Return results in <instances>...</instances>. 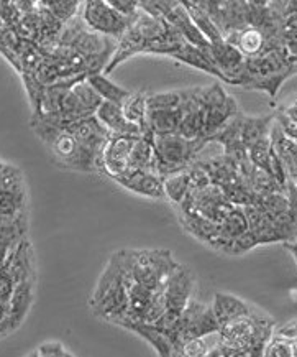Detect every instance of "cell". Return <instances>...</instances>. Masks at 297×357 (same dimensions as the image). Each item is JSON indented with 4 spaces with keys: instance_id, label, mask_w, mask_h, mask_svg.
I'll list each match as a JSON object with an SVG mask.
<instances>
[{
    "instance_id": "14",
    "label": "cell",
    "mask_w": 297,
    "mask_h": 357,
    "mask_svg": "<svg viewBox=\"0 0 297 357\" xmlns=\"http://www.w3.org/2000/svg\"><path fill=\"white\" fill-rule=\"evenodd\" d=\"M179 222L186 229L187 234L194 236L195 239L204 242L209 247H212L218 239L220 224L214 222L212 219L202 216L198 211H193V209H179Z\"/></svg>"
},
{
    "instance_id": "26",
    "label": "cell",
    "mask_w": 297,
    "mask_h": 357,
    "mask_svg": "<svg viewBox=\"0 0 297 357\" xmlns=\"http://www.w3.org/2000/svg\"><path fill=\"white\" fill-rule=\"evenodd\" d=\"M88 81L93 88L97 91V94L104 100H111V102L123 104L125 99L130 96V91L115 84V82L109 79L104 73H90L88 75Z\"/></svg>"
},
{
    "instance_id": "19",
    "label": "cell",
    "mask_w": 297,
    "mask_h": 357,
    "mask_svg": "<svg viewBox=\"0 0 297 357\" xmlns=\"http://www.w3.org/2000/svg\"><path fill=\"white\" fill-rule=\"evenodd\" d=\"M171 58L177 59L179 63H184V65L193 66V68H195V70L207 73V75L217 77V79L225 81V77H223L220 70H218V68L212 63V59H210L207 47L198 48V47H194V45H189L186 41V43L182 45L177 52L171 54Z\"/></svg>"
},
{
    "instance_id": "20",
    "label": "cell",
    "mask_w": 297,
    "mask_h": 357,
    "mask_svg": "<svg viewBox=\"0 0 297 357\" xmlns=\"http://www.w3.org/2000/svg\"><path fill=\"white\" fill-rule=\"evenodd\" d=\"M246 231H248V221H246L243 208H241V206H235L230 211V214L220 222L218 239L216 241V244L212 245V249L222 252V249L228 244V242L235 239V237L241 236Z\"/></svg>"
},
{
    "instance_id": "7",
    "label": "cell",
    "mask_w": 297,
    "mask_h": 357,
    "mask_svg": "<svg viewBox=\"0 0 297 357\" xmlns=\"http://www.w3.org/2000/svg\"><path fill=\"white\" fill-rule=\"evenodd\" d=\"M134 17V15H131ZM131 17L122 15L105 0H84L81 18L90 31L118 40L129 29Z\"/></svg>"
},
{
    "instance_id": "46",
    "label": "cell",
    "mask_w": 297,
    "mask_h": 357,
    "mask_svg": "<svg viewBox=\"0 0 297 357\" xmlns=\"http://www.w3.org/2000/svg\"><path fill=\"white\" fill-rule=\"evenodd\" d=\"M294 356H297V340L294 341Z\"/></svg>"
},
{
    "instance_id": "12",
    "label": "cell",
    "mask_w": 297,
    "mask_h": 357,
    "mask_svg": "<svg viewBox=\"0 0 297 357\" xmlns=\"http://www.w3.org/2000/svg\"><path fill=\"white\" fill-rule=\"evenodd\" d=\"M95 117L99 119L105 129L111 132V135H141L140 127L125 117L122 104L102 100V104L95 111Z\"/></svg>"
},
{
    "instance_id": "9",
    "label": "cell",
    "mask_w": 297,
    "mask_h": 357,
    "mask_svg": "<svg viewBox=\"0 0 297 357\" xmlns=\"http://www.w3.org/2000/svg\"><path fill=\"white\" fill-rule=\"evenodd\" d=\"M113 181H117L122 188H125L130 193L145 196V198L152 199H166L164 196V186H163V178L156 175L154 172L150 170H127L122 173L120 176L113 178Z\"/></svg>"
},
{
    "instance_id": "22",
    "label": "cell",
    "mask_w": 297,
    "mask_h": 357,
    "mask_svg": "<svg viewBox=\"0 0 297 357\" xmlns=\"http://www.w3.org/2000/svg\"><path fill=\"white\" fill-rule=\"evenodd\" d=\"M225 40L235 48H239L245 58L257 56L264 50V35L258 29H253L250 25L227 35Z\"/></svg>"
},
{
    "instance_id": "4",
    "label": "cell",
    "mask_w": 297,
    "mask_h": 357,
    "mask_svg": "<svg viewBox=\"0 0 297 357\" xmlns=\"http://www.w3.org/2000/svg\"><path fill=\"white\" fill-rule=\"evenodd\" d=\"M209 144L207 139H186L181 134L153 135L154 165L153 172L161 178L172 173L186 170L191 163L195 162L204 146Z\"/></svg>"
},
{
    "instance_id": "32",
    "label": "cell",
    "mask_w": 297,
    "mask_h": 357,
    "mask_svg": "<svg viewBox=\"0 0 297 357\" xmlns=\"http://www.w3.org/2000/svg\"><path fill=\"white\" fill-rule=\"evenodd\" d=\"M72 91H74V94L77 96V98H79L81 102L84 104V106L88 107L89 111L95 116V111H97L104 99L100 98V96L97 94V91H95L93 86L89 84L88 76L77 81L76 84L72 86Z\"/></svg>"
},
{
    "instance_id": "27",
    "label": "cell",
    "mask_w": 297,
    "mask_h": 357,
    "mask_svg": "<svg viewBox=\"0 0 297 357\" xmlns=\"http://www.w3.org/2000/svg\"><path fill=\"white\" fill-rule=\"evenodd\" d=\"M163 186H164V196H166V199L179 206L191 193L189 173H187V168L186 170L172 173V175L164 176Z\"/></svg>"
},
{
    "instance_id": "35",
    "label": "cell",
    "mask_w": 297,
    "mask_h": 357,
    "mask_svg": "<svg viewBox=\"0 0 297 357\" xmlns=\"http://www.w3.org/2000/svg\"><path fill=\"white\" fill-rule=\"evenodd\" d=\"M264 356H273V357H289L294 356V342L282 340V337L271 336V340L268 341L266 347H264Z\"/></svg>"
},
{
    "instance_id": "23",
    "label": "cell",
    "mask_w": 297,
    "mask_h": 357,
    "mask_svg": "<svg viewBox=\"0 0 297 357\" xmlns=\"http://www.w3.org/2000/svg\"><path fill=\"white\" fill-rule=\"evenodd\" d=\"M146 96L148 94L143 93V91L130 93L129 98L125 99V102L122 104V109L125 117L140 127L141 135L153 139V134L148 129V106H146Z\"/></svg>"
},
{
    "instance_id": "1",
    "label": "cell",
    "mask_w": 297,
    "mask_h": 357,
    "mask_svg": "<svg viewBox=\"0 0 297 357\" xmlns=\"http://www.w3.org/2000/svg\"><path fill=\"white\" fill-rule=\"evenodd\" d=\"M30 126L61 168L81 173L100 172V155L81 145L67 126H59L36 114L31 117Z\"/></svg>"
},
{
    "instance_id": "3",
    "label": "cell",
    "mask_w": 297,
    "mask_h": 357,
    "mask_svg": "<svg viewBox=\"0 0 297 357\" xmlns=\"http://www.w3.org/2000/svg\"><path fill=\"white\" fill-rule=\"evenodd\" d=\"M89 305L95 317L115 324L127 314L129 290L123 280L117 254L109 259L107 265L97 278Z\"/></svg>"
},
{
    "instance_id": "41",
    "label": "cell",
    "mask_w": 297,
    "mask_h": 357,
    "mask_svg": "<svg viewBox=\"0 0 297 357\" xmlns=\"http://www.w3.org/2000/svg\"><path fill=\"white\" fill-rule=\"evenodd\" d=\"M284 193L292 203H297V178H287L284 185Z\"/></svg>"
},
{
    "instance_id": "34",
    "label": "cell",
    "mask_w": 297,
    "mask_h": 357,
    "mask_svg": "<svg viewBox=\"0 0 297 357\" xmlns=\"http://www.w3.org/2000/svg\"><path fill=\"white\" fill-rule=\"evenodd\" d=\"M271 149H273V142H271V134H269L268 137H264V139L258 140L257 144H253L250 146L248 149L250 162L253 163L255 167L266 170L269 152H271Z\"/></svg>"
},
{
    "instance_id": "29",
    "label": "cell",
    "mask_w": 297,
    "mask_h": 357,
    "mask_svg": "<svg viewBox=\"0 0 297 357\" xmlns=\"http://www.w3.org/2000/svg\"><path fill=\"white\" fill-rule=\"evenodd\" d=\"M223 193H225L227 199L230 201L233 206H248V204H255L258 199V195L251 190V186L246 183V180L241 175L239 181L232 183V185H227L222 188Z\"/></svg>"
},
{
    "instance_id": "18",
    "label": "cell",
    "mask_w": 297,
    "mask_h": 357,
    "mask_svg": "<svg viewBox=\"0 0 297 357\" xmlns=\"http://www.w3.org/2000/svg\"><path fill=\"white\" fill-rule=\"evenodd\" d=\"M207 52L214 65L220 70L223 77H225V82L227 77L239 70L245 61V56L240 53V50L228 43L227 40L218 41V43H210Z\"/></svg>"
},
{
    "instance_id": "2",
    "label": "cell",
    "mask_w": 297,
    "mask_h": 357,
    "mask_svg": "<svg viewBox=\"0 0 297 357\" xmlns=\"http://www.w3.org/2000/svg\"><path fill=\"white\" fill-rule=\"evenodd\" d=\"M120 262L125 285L136 282L152 291H158L175 272L177 264L169 250H118L115 252Z\"/></svg>"
},
{
    "instance_id": "25",
    "label": "cell",
    "mask_w": 297,
    "mask_h": 357,
    "mask_svg": "<svg viewBox=\"0 0 297 357\" xmlns=\"http://www.w3.org/2000/svg\"><path fill=\"white\" fill-rule=\"evenodd\" d=\"M25 204L24 181L0 190V219H10L22 211Z\"/></svg>"
},
{
    "instance_id": "31",
    "label": "cell",
    "mask_w": 297,
    "mask_h": 357,
    "mask_svg": "<svg viewBox=\"0 0 297 357\" xmlns=\"http://www.w3.org/2000/svg\"><path fill=\"white\" fill-rule=\"evenodd\" d=\"M182 102V89L164 91L146 96V106L148 111H159V109H176Z\"/></svg>"
},
{
    "instance_id": "33",
    "label": "cell",
    "mask_w": 297,
    "mask_h": 357,
    "mask_svg": "<svg viewBox=\"0 0 297 357\" xmlns=\"http://www.w3.org/2000/svg\"><path fill=\"white\" fill-rule=\"evenodd\" d=\"M179 2L181 0H140L138 8L154 18L166 20V17Z\"/></svg>"
},
{
    "instance_id": "13",
    "label": "cell",
    "mask_w": 297,
    "mask_h": 357,
    "mask_svg": "<svg viewBox=\"0 0 297 357\" xmlns=\"http://www.w3.org/2000/svg\"><path fill=\"white\" fill-rule=\"evenodd\" d=\"M118 326L130 329V331L138 334L140 337H143L146 342H150L153 346L156 354L176 356V344L172 341V337L169 336L168 331H164L163 328L156 326V324L145 321H122L118 323Z\"/></svg>"
},
{
    "instance_id": "47",
    "label": "cell",
    "mask_w": 297,
    "mask_h": 357,
    "mask_svg": "<svg viewBox=\"0 0 297 357\" xmlns=\"http://www.w3.org/2000/svg\"><path fill=\"white\" fill-rule=\"evenodd\" d=\"M296 58H297V56H296Z\"/></svg>"
},
{
    "instance_id": "42",
    "label": "cell",
    "mask_w": 297,
    "mask_h": 357,
    "mask_svg": "<svg viewBox=\"0 0 297 357\" xmlns=\"http://www.w3.org/2000/svg\"><path fill=\"white\" fill-rule=\"evenodd\" d=\"M248 3H257V6H276L284 10L286 0H246Z\"/></svg>"
},
{
    "instance_id": "28",
    "label": "cell",
    "mask_w": 297,
    "mask_h": 357,
    "mask_svg": "<svg viewBox=\"0 0 297 357\" xmlns=\"http://www.w3.org/2000/svg\"><path fill=\"white\" fill-rule=\"evenodd\" d=\"M154 165V149H153V139L140 135L135 140L134 149H131L130 155V170L136 168V170H150L153 172Z\"/></svg>"
},
{
    "instance_id": "43",
    "label": "cell",
    "mask_w": 297,
    "mask_h": 357,
    "mask_svg": "<svg viewBox=\"0 0 297 357\" xmlns=\"http://www.w3.org/2000/svg\"><path fill=\"white\" fill-rule=\"evenodd\" d=\"M284 29L297 30V13H284Z\"/></svg>"
},
{
    "instance_id": "15",
    "label": "cell",
    "mask_w": 297,
    "mask_h": 357,
    "mask_svg": "<svg viewBox=\"0 0 297 357\" xmlns=\"http://www.w3.org/2000/svg\"><path fill=\"white\" fill-rule=\"evenodd\" d=\"M166 22L172 26V29L179 31V35L189 45H194V47L198 48H205L210 45V41L205 38L202 31L199 30V26L194 24V20L191 18L189 12H187V8L182 2H179L175 8H172L171 13L166 17Z\"/></svg>"
},
{
    "instance_id": "6",
    "label": "cell",
    "mask_w": 297,
    "mask_h": 357,
    "mask_svg": "<svg viewBox=\"0 0 297 357\" xmlns=\"http://www.w3.org/2000/svg\"><path fill=\"white\" fill-rule=\"evenodd\" d=\"M200 100L204 107V137L207 140L240 112L236 100L220 84L200 88Z\"/></svg>"
},
{
    "instance_id": "37",
    "label": "cell",
    "mask_w": 297,
    "mask_h": 357,
    "mask_svg": "<svg viewBox=\"0 0 297 357\" xmlns=\"http://www.w3.org/2000/svg\"><path fill=\"white\" fill-rule=\"evenodd\" d=\"M35 356H49V357H58V356H72L70 351L66 349L65 344L61 342L51 341V342H43L38 346V349L33 351Z\"/></svg>"
},
{
    "instance_id": "39",
    "label": "cell",
    "mask_w": 297,
    "mask_h": 357,
    "mask_svg": "<svg viewBox=\"0 0 297 357\" xmlns=\"http://www.w3.org/2000/svg\"><path fill=\"white\" fill-rule=\"evenodd\" d=\"M273 334L278 337H282V340L294 342L297 340V319H292V321H287L278 328L274 326Z\"/></svg>"
},
{
    "instance_id": "17",
    "label": "cell",
    "mask_w": 297,
    "mask_h": 357,
    "mask_svg": "<svg viewBox=\"0 0 297 357\" xmlns=\"http://www.w3.org/2000/svg\"><path fill=\"white\" fill-rule=\"evenodd\" d=\"M200 163H202L205 172L209 173V178L210 181H212V185L223 188L227 185H232V183L239 181L241 178L240 165L225 153H222L220 157L204 160V162L200 160Z\"/></svg>"
},
{
    "instance_id": "8",
    "label": "cell",
    "mask_w": 297,
    "mask_h": 357,
    "mask_svg": "<svg viewBox=\"0 0 297 357\" xmlns=\"http://www.w3.org/2000/svg\"><path fill=\"white\" fill-rule=\"evenodd\" d=\"M140 137V135H138ZM138 137L134 135H111L107 144L104 145L100 155V172L107 176H120L122 173L130 170V155L135 140Z\"/></svg>"
},
{
    "instance_id": "30",
    "label": "cell",
    "mask_w": 297,
    "mask_h": 357,
    "mask_svg": "<svg viewBox=\"0 0 297 357\" xmlns=\"http://www.w3.org/2000/svg\"><path fill=\"white\" fill-rule=\"evenodd\" d=\"M187 12H189L191 18L194 20V24L199 26V30L202 31L205 38H207L210 43H218V41L225 40L223 38V35L220 33V30L217 29L216 22H214V18L210 17V13L200 10L198 7H193L189 6V3H184Z\"/></svg>"
},
{
    "instance_id": "5",
    "label": "cell",
    "mask_w": 297,
    "mask_h": 357,
    "mask_svg": "<svg viewBox=\"0 0 297 357\" xmlns=\"http://www.w3.org/2000/svg\"><path fill=\"white\" fill-rule=\"evenodd\" d=\"M220 323L214 314L212 306L199 303L191 298L189 303L181 313L175 326V336L177 340V351L184 341L195 340V337H207L210 334H218Z\"/></svg>"
},
{
    "instance_id": "40",
    "label": "cell",
    "mask_w": 297,
    "mask_h": 357,
    "mask_svg": "<svg viewBox=\"0 0 297 357\" xmlns=\"http://www.w3.org/2000/svg\"><path fill=\"white\" fill-rule=\"evenodd\" d=\"M282 47L291 56H297V30H286L282 33Z\"/></svg>"
},
{
    "instance_id": "10",
    "label": "cell",
    "mask_w": 297,
    "mask_h": 357,
    "mask_svg": "<svg viewBox=\"0 0 297 357\" xmlns=\"http://www.w3.org/2000/svg\"><path fill=\"white\" fill-rule=\"evenodd\" d=\"M181 109L182 119L177 134L184 135L186 139L204 137V107L200 100V88L182 89Z\"/></svg>"
},
{
    "instance_id": "38",
    "label": "cell",
    "mask_w": 297,
    "mask_h": 357,
    "mask_svg": "<svg viewBox=\"0 0 297 357\" xmlns=\"http://www.w3.org/2000/svg\"><path fill=\"white\" fill-rule=\"evenodd\" d=\"M109 6L115 8L117 12H120L122 15L131 17L138 12V2L140 0H105Z\"/></svg>"
},
{
    "instance_id": "36",
    "label": "cell",
    "mask_w": 297,
    "mask_h": 357,
    "mask_svg": "<svg viewBox=\"0 0 297 357\" xmlns=\"http://www.w3.org/2000/svg\"><path fill=\"white\" fill-rule=\"evenodd\" d=\"M207 337H195V340L184 341L177 351L179 356H189V357H199V356H207L209 344Z\"/></svg>"
},
{
    "instance_id": "45",
    "label": "cell",
    "mask_w": 297,
    "mask_h": 357,
    "mask_svg": "<svg viewBox=\"0 0 297 357\" xmlns=\"http://www.w3.org/2000/svg\"><path fill=\"white\" fill-rule=\"evenodd\" d=\"M284 13H297V0H286Z\"/></svg>"
},
{
    "instance_id": "24",
    "label": "cell",
    "mask_w": 297,
    "mask_h": 357,
    "mask_svg": "<svg viewBox=\"0 0 297 357\" xmlns=\"http://www.w3.org/2000/svg\"><path fill=\"white\" fill-rule=\"evenodd\" d=\"M182 119L181 106L176 109H159L148 111V129L153 135L177 134Z\"/></svg>"
},
{
    "instance_id": "11",
    "label": "cell",
    "mask_w": 297,
    "mask_h": 357,
    "mask_svg": "<svg viewBox=\"0 0 297 357\" xmlns=\"http://www.w3.org/2000/svg\"><path fill=\"white\" fill-rule=\"evenodd\" d=\"M248 6L246 0H225L210 17L225 38L227 35L248 26Z\"/></svg>"
},
{
    "instance_id": "21",
    "label": "cell",
    "mask_w": 297,
    "mask_h": 357,
    "mask_svg": "<svg viewBox=\"0 0 297 357\" xmlns=\"http://www.w3.org/2000/svg\"><path fill=\"white\" fill-rule=\"evenodd\" d=\"M278 112H269L266 116H243V123H241V142L246 149L257 144L258 140L264 139L271 134L273 123L276 121Z\"/></svg>"
},
{
    "instance_id": "44",
    "label": "cell",
    "mask_w": 297,
    "mask_h": 357,
    "mask_svg": "<svg viewBox=\"0 0 297 357\" xmlns=\"http://www.w3.org/2000/svg\"><path fill=\"white\" fill-rule=\"evenodd\" d=\"M284 249L289 252V254L292 255V257H294V260H296V264H297V237L294 241H291V242H284Z\"/></svg>"
},
{
    "instance_id": "16",
    "label": "cell",
    "mask_w": 297,
    "mask_h": 357,
    "mask_svg": "<svg viewBox=\"0 0 297 357\" xmlns=\"http://www.w3.org/2000/svg\"><path fill=\"white\" fill-rule=\"evenodd\" d=\"M210 306H212L214 314H216L220 326L230 321H235V319L241 317H246L253 310L245 300L225 291H217L216 296H214V303Z\"/></svg>"
}]
</instances>
